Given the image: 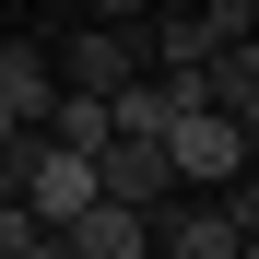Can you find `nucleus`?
Here are the masks:
<instances>
[{
	"label": "nucleus",
	"mask_w": 259,
	"mask_h": 259,
	"mask_svg": "<svg viewBox=\"0 0 259 259\" xmlns=\"http://www.w3.org/2000/svg\"><path fill=\"white\" fill-rule=\"evenodd\" d=\"M247 142H259V118H236V106H177V118H165V165L200 177V189L247 177Z\"/></svg>",
	"instance_id": "f257e3e1"
},
{
	"label": "nucleus",
	"mask_w": 259,
	"mask_h": 259,
	"mask_svg": "<svg viewBox=\"0 0 259 259\" xmlns=\"http://www.w3.org/2000/svg\"><path fill=\"white\" fill-rule=\"evenodd\" d=\"M153 247H177V259H247V247H259V189L224 177L212 212H165V200H153Z\"/></svg>",
	"instance_id": "f03ea898"
},
{
	"label": "nucleus",
	"mask_w": 259,
	"mask_h": 259,
	"mask_svg": "<svg viewBox=\"0 0 259 259\" xmlns=\"http://www.w3.org/2000/svg\"><path fill=\"white\" fill-rule=\"evenodd\" d=\"M95 189L106 200H177V165H165V130H106V142H95Z\"/></svg>",
	"instance_id": "7ed1b4c3"
},
{
	"label": "nucleus",
	"mask_w": 259,
	"mask_h": 259,
	"mask_svg": "<svg viewBox=\"0 0 259 259\" xmlns=\"http://www.w3.org/2000/svg\"><path fill=\"white\" fill-rule=\"evenodd\" d=\"M48 247H71V259H142V247H153V212L95 189L82 212H59V224H48Z\"/></svg>",
	"instance_id": "20e7f679"
},
{
	"label": "nucleus",
	"mask_w": 259,
	"mask_h": 259,
	"mask_svg": "<svg viewBox=\"0 0 259 259\" xmlns=\"http://www.w3.org/2000/svg\"><path fill=\"white\" fill-rule=\"evenodd\" d=\"M130 71H142V12H95V35H71V48H59V82H82V95H118V82Z\"/></svg>",
	"instance_id": "39448f33"
},
{
	"label": "nucleus",
	"mask_w": 259,
	"mask_h": 259,
	"mask_svg": "<svg viewBox=\"0 0 259 259\" xmlns=\"http://www.w3.org/2000/svg\"><path fill=\"white\" fill-rule=\"evenodd\" d=\"M48 95H59V71H48V48H35V35H0V106H12V118H35Z\"/></svg>",
	"instance_id": "423d86ee"
},
{
	"label": "nucleus",
	"mask_w": 259,
	"mask_h": 259,
	"mask_svg": "<svg viewBox=\"0 0 259 259\" xmlns=\"http://www.w3.org/2000/svg\"><path fill=\"white\" fill-rule=\"evenodd\" d=\"M35 247H48V224H35L24 200H0V259H35Z\"/></svg>",
	"instance_id": "0eeeda50"
},
{
	"label": "nucleus",
	"mask_w": 259,
	"mask_h": 259,
	"mask_svg": "<svg viewBox=\"0 0 259 259\" xmlns=\"http://www.w3.org/2000/svg\"><path fill=\"white\" fill-rule=\"evenodd\" d=\"M82 12H106V24H118V12H142V0H82Z\"/></svg>",
	"instance_id": "6e6552de"
},
{
	"label": "nucleus",
	"mask_w": 259,
	"mask_h": 259,
	"mask_svg": "<svg viewBox=\"0 0 259 259\" xmlns=\"http://www.w3.org/2000/svg\"><path fill=\"white\" fill-rule=\"evenodd\" d=\"M142 12H200V0H142Z\"/></svg>",
	"instance_id": "1a4fd4ad"
},
{
	"label": "nucleus",
	"mask_w": 259,
	"mask_h": 259,
	"mask_svg": "<svg viewBox=\"0 0 259 259\" xmlns=\"http://www.w3.org/2000/svg\"><path fill=\"white\" fill-rule=\"evenodd\" d=\"M12 130H24V118H12V106H0V153H12Z\"/></svg>",
	"instance_id": "9d476101"
},
{
	"label": "nucleus",
	"mask_w": 259,
	"mask_h": 259,
	"mask_svg": "<svg viewBox=\"0 0 259 259\" xmlns=\"http://www.w3.org/2000/svg\"><path fill=\"white\" fill-rule=\"evenodd\" d=\"M0 200H12V153H0Z\"/></svg>",
	"instance_id": "9b49d317"
}]
</instances>
